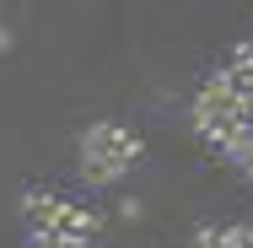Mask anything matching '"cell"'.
Here are the masks:
<instances>
[{
  "label": "cell",
  "instance_id": "obj_1",
  "mask_svg": "<svg viewBox=\"0 0 253 248\" xmlns=\"http://www.w3.org/2000/svg\"><path fill=\"white\" fill-rule=\"evenodd\" d=\"M135 156H140V141L124 124H92L81 135V178L92 189H108L135 167Z\"/></svg>",
  "mask_w": 253,
  "mask_h": 248
},
{
  "label": "cell",
  "instance_id": "obj_2",
  "mask_svg": "<svg viewBox=\"0 0 253 248\" xmlns=\"http://www.w3.org/2000/svg\"><path fill=\"white\" fill-rule=\"evenodd\" d=\"M49 232H59L70 248H86L92 238H97V216L86 210V205H76V199H59V210H54V227Z\"/></svg>",
  "mask_w": 253,
  "mask_h": 248
},
{
  "label": "cell",
  "instance_id": "obj_3",
  "mask_svg": "<svg viewBox=\"0 0 253 248\" xmlns=\"http://www.w3.org/2000/svg\"><path fill=\"white\" fill-rule=\"evenodd\" d=\"M27 243H33V248H70L59 232H27Z\"/></svg>",
  "mask_w": 253,
  "mask_h": 248
},
{
  "label": "cell",
  "instance_id": "obj_4",
  "mask_svg": "<svg viewBox=\"0 0 253 248\" xmlns=\"http://www.w3.org/2000/svg\"><path fill=\"white\" fill-rule=\"evenodd\" d=\"M140 216H146L140 199H119V221H140Z\"/></svg>",
  "mask_w": 253,
  "mask_h": 248
},
{
  "label": "cell",
  "instance_id": "obj_5",
  "mask_svg": "<svg viewBox=\"0 0 253 248\" xmlns=\"http://www.w3.org/2000/svg\"><path fill=\"white\" fill-rule=\"evenodd\" d=\"M11 49H16V33H11L5 22H0V54H11Z\"/></svg>",
  "mask_w": 253,
  "mask_h": 248
}]
</instances>
